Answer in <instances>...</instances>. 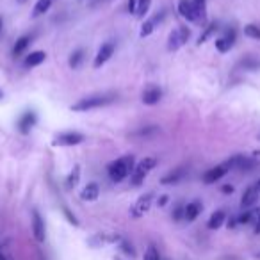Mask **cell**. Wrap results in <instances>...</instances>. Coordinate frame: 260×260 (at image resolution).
<instances>
[{
  "instance_id": "obj_1",
  "label": "cell",
  "mask_w": 260,
  "mask_h": 260,
  "mask_svg": "<svg viewBox=\"0 0 260 260\" xmlns=\"http://www.w3.org/2000/svg\"><path fill=\"white\" fill-rule=\"evenodd\" d=\"M134 166H136V160H134V155H123L119 159L112 160L107 168V173L111 177L112 182H123L128 175H132L134 171Z\"/></svg>"
},
{
  "instance_id": "obj_2",
  "label": "cell",
  "mask_w": 260,
  "mask_h": 260,
  "mask_svg": "<svg viewBox=\"0 0 260 260\" xmlns=\"http://www.w3.org/2000/svg\"><path fill=\"white\" fill-rule=\"evenodd\" d=\"M116 100V94H91V96L80 98L79 102L72 105V111L75 112H86L91 109H98V107H105V105L112 104Z\"/></svg>"
},
{
  "instance_id": "obj_3",
  "label": "cell",
  "mask_w": 260,
  "mask_h": 260,
  "mask_svg": "<svg viewBox=\"0 0 260 260\" xmlns=\"http://www.w3.org/2000/svg\"><path fill=\"white\" fill-rule=\"evenodd\" d=\"M157 166V159L155 157H145L143 160H139L138 164L134 166V171H132V185H141L145 182V178L148 177V173Z\"/></svg>"
},
{
  "instance_id": "obj_4",
  "label": "cell",
  "mask_w": 260,
  "mask_h": 260,
  "mask_svg": "<svg viewBox=\"0 0 260 260\" xmlns=\"http://www.w3.org/2000/svg\"><path fill=\"white\" fill-rule=\"evenodd\" d=\"M228 170H239V171H253L260 162L255 157H246V155H234L224 162Z\"/></svg>"
},
{
  "instance_id": "obj_5",
  "label": "cell",
  "mask_w": 260,
  "mask_h": 260,
  "mask_svg": "<svg viewBox=\"0 0 260 260\" xmlns=\"http://www.w3.org/2000/svg\"><path fill=\"white\" fill-rule=\"evenodd\" d=\"M189 38H191V29H187V27H177L170 34V38H168V50L170 52L178 50V48L187 43Z\"/></svg>"
},
{
  "instance_id": "obj_6",
  "label": "cell",
  "mask_w": 260,
  "mask_h": 260,
  "mask_svg": "<svg viewBox=\"0 0 260 260\" xmlns=\"http://www.w3.org/2000/svg\"><path fill=\"white\" fill-rule=\"evenodd\" d=\"M84 134L80 132H61V134L54 136V141L52 145L54 146H77L84 141Z\"/></svg>"
},
{
  "instance_id": "obj_7",
  "label": "cell",
  "mask_w": 260,
  "mask_h": 260,
  "mask_svg": "<svg viewBox=\"0 0 260 260\" xmlns=\"http://www.w3.org/2000/svg\"><path fill=\"white\" fill-rule=\"evenodd\" d=\"M152 200H153L152 192L139 196L138 202L134 203V207H132V210H130V214H132L134 217H141L143 214H146L150 210V207H152Z\"/></svg>"
},
{
  "instance_id": "obj_8",
  "label": "cell",
  "mask_w": 260,
  "mask_h": 260,
  "mask_svg": "<svg viewBox=\"0 0 260 260\" xmlns=\"http://www.w3.org/2000/svg\"><path fill=\"white\" fill-rule=\"evenodd\" d=\"M160 98H162V91H160L159 86H153V84H150V86H146L145 91H143V104H146V105L159 104Z\"/></svg>"
},
{
  "instance_id": "obj_9",
  "label": "cell",
  "mask_w": 260,
  "mask_h": 260,
  "mask_svg": "<svg viewBox=\"0 0 260 260\" xmlns=\"http://www.w3.org/2000/svg\"><path fill=\"white\" fill-rule=\"evenodd\" d=\"M112 54H114V45H112V43H104L100 47V50H98L96 57H94L93 66H94V68H100V66H104L105 62L112 57Z\"/></svg>"
},
{
  "instance_id": "obj_10",
  "label": "cell",
  "mask_w": 260,
  "mask_h": 260,
  "mask_svg": "<svg viewBox=\"0 0 260 260\" xmlns=\"http://www.w3.org/2000/svg\"><path fill=\"white\" fill-rule=\"evenodd\" d=\"M234 43H235V30L228 29L226 32H224V36H221L219 40H216V48L221 52V54H224V52H230V48L234 47Z\"/></svg>"
},
{
  "instance_id": "obj_11",
  "label": "cell",
  "mask_w": 260,
  "mask_h": 260,
  "mask_svg": "<svg viewBox=\"0 0 260 260\" xmlns=\"http://www.w3.org/2000/svg\"><path fill=\"white\" fill-rule=\"evenodd\" d=\"M38 118H36V112L32 111H25L22 114V118L18 119V128L22 134H29L30 128H32L34 125H36Z\"/></svg>"
},
{
  "instance_id": "obj_12",
  "label": "cell",
  "mask_w": 260,
  "mask_h": 260,
  "mask_svg": "<svg viewBox=\"0 0 260 260\" xmlns=\"http://www.w3.org/2000/svg\"><path fill=\"white\" fill-rule=\"evenodd\" d=\"M32 234L36 237L38 242H43L45 241V221L43 217L40 216L38 210H32Z\"/></svg>"
},
{
  "instance_id": "obj_13",
  "label": "cell",
  "mask_w": 260,
  "mask_h": 260,
  "mask_svg": "<svg viewBox=\"0 0 260 260\" xmlns=\"http://www.w3.org/2000/svg\"><path fill=\"white\" fill-rule=\"evenodd\" d=\"M228 171L230 170H228L224 164H219V166H216V168H210V170L203 175V182H205V184H216V182L219 180V178H223Z\"/></svg>"
},
{
  "instance_id": "obj_14",
  "label": "cell",
  "mask_w": 260,
  "mask_h": 260,
  "mask_svg": "<svg viewBox=\"0 0 260 260\" xmlns=\"http://www.w3.org/2000/svg\"><path fill=\"white\" fill-rule=\"evenodd\" d=\"M178 13L184 16L189 22H196V13H194V4L191 0H180L178 2Z\"/></svg>"
},
{
  "instance_id": "obj_15",
  "label": "cell",
  "mask_w": 260,
  "mask_h": 260,
  "mask_svg": "<svg viewBox=\"0 0 260 260\" xmlns=\"http://www.w3.org/2000/svg\"><path fill=\"white\" fill-rule=\"evenodd\" d=\"M98 196H100V187H98L96 182H89V184L82 189V192H80V198H82L84 202H94V200H98Z\"/></svg>"
},
{
  "instance_id": "obj_16",
  "label": "cell",
  "mask_w": 260,
  "mask_h": 260,
  "mask_svg": "<svg viewBox=\"0 0 260 260\" xmlns=\"http://www.w3.org/2000/svg\"><path fill=\"white\" fill-rule=\"evenodd\" d=\"M203 210V205L200 202H191L184 207V219L185 221H194L196 217L202 214Z\"/></svg>"
},
{
  "instance_id": "obj_17",
  "label": "cell",
  "mask_w": 260,
  "mask_h": 260,
  "mask_svg": "<svg viewBox=\"0 0 260 260\" xmlns=\"http://www.w3.org/2000/svg\"><path fill=\"white\" fill-rule=\"evenodd\" d=\"M256 200H258V191L255 189V185H251V187L246 189L244 194H242V198H241L242 209H249V207H253Z\"/></svg>"
},
{
  "instance_id": "obj_18",
  "label": "cell",
  "mask_w": 260,
  "mask_h": 260,
  "mask_svg": "<svg viewBox=\"0 0 260 260\" xmlns=\"http://www.w3.org/2000/svg\"><path fill=\"white\" fill-rule=\"evenodd\" d=\"M45 59H47V54H45V52H41V50L30 52V54L25 57V61H23V66H25V68H32V66L41 64Z\"/></svg>"
},
{
  "instance_id": "obj_19",
  "label": "cell",
  "mask_w": 260,
  "mask_h": 260,
  "mask_svg": "<svg viewBox=\"0 0 260 260\" xmlns=\"http://www.w3.org/2000/svg\"><path fill=\"white\" fill-rule=\"evenodd\" d=\"M162 16L164 15H157V16H153V18H150V20H146L145 23H143V27H141V32H139V36L141 38H146V36H150V34L155 30V27H157V23L162 20Z\"/></svg>"
},
{
  "instance_id": "obj_20",
  "label": "cell",
  "mask_w": 260,
  "mask_h": 260,
  "mask_svg": "<svg viewBox=\"0 0 260 260\" xmlns=\"http://www.w3.org/2000/svg\"><path fill=\"white\" fill-rule=\"evenodd\" d=\"M184 177H185V170H184V168H178V170L168 173L160 182H162L164 185H173V184H178V182H180Z\"/></svg>"
},
{
  "instance_id": "obj_21",
  "label": "cell",
  "mask_w": 260,
  "mask_h": 260,
  "mask_svg": "<svg viewBox=\"0 0 260 260\" xmlns=\"http://www.w3.org/2000/svg\"><path fill=\"white\" fill-rule=\"evenodd\" d=\"M224 219H226V214H224V210H216V212H214L212 216H210V219H209V228H210V230H217V228L224 223Z\"/></svg>"
},
{
  "instance_id": "obj_22",
  "label": "cell",
  "mask_w": 260,
  "mask_h": 260,
  "mask_svg": "<svg viewBox=\"0 0 260 260\" xmlns=\"http://www.w3.org/2000/svg\"><path fill=\"white\" fill-rule=\"evenodd\" d=\"M29 45H30V38H29V36L20 38V40L15 43V47H13V55H15V57H18V55H22L23 52L27 50V47H29Z\"/></svg>"
},
{
  "instance_id": "obj_23",
  "label": "cell",
  "mask_w": 260,
  "mask_h": 260,
  "mask_svg": "<svg viewBox=\"0 0 260 260\" xmlns=\"http://www.w3.org/2000/svg\"><path fill=\"white\" fill-rule=\"evenodd\" d=\"M82 61H84V50H82V48H79V50H75L72 55H70L68 64H70V68L77 70L80 64H82Z\"/></svg>"
},
{
  "instance_id": "obj_24",
  "label": "cell",
  "mask_w": 260,
  "mask_h": 260,
  "mask_svg": "<svg viewBox=\"0 0 260 260\" xmlns=\"http://www.w3.org/2000/svg\"><path fill=\"white\" fill-rule=\"evenodd\" d=\"M79 180H80V166H75L72 173L68 175V178H66V187L73 189L77 184H79Z\"/></svg>"
},
{
  "instance_id": "obj_25",
  "label": "cell",
  "mask_w": 260,
  "mask_h": 260,
  "mask_svg": "<svg viewBox=\"0 0 260 260\" xmlns=\"http://www.w3.org/2000/svg\"><path fill=\"white\" fill-rule=\"evenodd\" d=\"M50 6H52V0H38L36 6H34V13H32V15L34 16L45 15V13L50 9Z\"/></svg>"
},
{
  "instance_id": "obj_26",
  "label": "cell",
  "mask_w": 260,
  "mask_h": 260,
  "mask_svg": "<svg viewBox=\"0 0 260 260\" xmlns=\"http://www.w3.org/2000/svg\"><path fill=\"white\" fill-rule=\"evenodd\" d=\"M194 4V13H196V22L205 20V0H192Z\"/></svg>"
},
{
  "instance_id": "obj_27",
  "label": "cell",
  "mask_w": 260,
  "mask_h": 260,
  "mask_svg": "<svg viewBox=\"0 0 260 260\" xmlns=\"http://www.w3.org/2000/svg\"><path fill=\"white\" fill-rule=\"evenodd\" d=\"M150 6H152V0H139L138 8H136V15H138L139 18H143V16L148 13Z\"/></svg>"
},
{
  "instance_id": "obj_28",
  "label": "cell",
  "mask_w": 260,
  "mask_h": 260,
  "mask_svg": "<svg viewBox=\"0 0 260 260\" xmlns=\"http://www.w3.org/2000/svg\"><path fill=\"white\" fill-rule=\"evenodd\" d=\"M244 36L251 38V40H260V27L258 25H253V23L246 25L244 27Z\"/></svg>"
},
{
  "instance_id": "obj_29",
  "label": "cell",
  "mask_w": 260,
  "mask_h": 260,
  "mask_svg": "<svg viewBox=\"0 0 260 260\" xmlns=\"http://www.w3.org/2000/svg\"><path fill=\"white\" fill-rule=\"evenodd\" d=\"M216 30H217V23H210V25H209V27H207V29H205V30H203V34H202V36H200V38H198V45L205 43V41H207V40H209V38H210V36H212V34H214V32H216Z\"/></svg>"
},
{
  "instance_id": "obj_30",
  "label": "cell",
  "mask_w": 260,
  "mask_h": 260,
  "mask_svg": "<svg viewBox=\"0 0 260 260\" xmlns=\"http://www.w3.org/2000/svg\"><path fill=\"white\" fill-rule=\"evenodd\" d=\"M241 66L244 70H258L260 68V61H256V59H253V57H246L244 61L241 62Z\"/></svg>"
},
{
  "instance_id": "obj_31",
  "label": "cell",
  "mask_w": 260,
  "mask_h": 260,
  "mask_svg": "<svg viewBox=\"0 0 260 260\" xmlns=\"http://www.w3.org/2000/svg\"><path fill=\"white\" fill-rule=\"evenodd\" d=\"M145 260H160V258H159V251H157L155 246H150V248L146 249Z\"/></svg>"
},
{
  "instance_id": "obj_32",
  "label": "cell",
  "mask_w": 260,
  "mask_h": 260,
  "mask_svg": "<svg viewBox=\"0 0 260 260\" xmlns=\"http://www.w3.org/2000/svg\"><path fill=\"white\" fill-rule=\"evenodd\" d=\"M126 8H128V13H136V8H138V2H136V0H128V4H126Z\"/></svg>"
},
{
  "instance_id": "obj_33",
  "label": "cell",
  "mask_w": 260,
  "mask_h": 260,
  "mask_svg": "<svg viewBox=\"0 0 260 260\" xmlns=\"http://www.w3.org/2000/svg\"><path fill=\"white\" fill-rule=\"evenodd\" d=\"M64 214H66V216H68V219L72 221L73 224H79V221L75 219V216H72V214H70V210H68V209H64Z\"/></svg>"
},
{
  "instance_id": "obj_34",
  "label": "cell",
  "mask_w": 260,
  "mask_h": 260,
  "mask_svg": "<svg viewBox=\"0 0 260 260\" xmlns=\"http://www.w3.org/2000/svg\"><path fill=\"white\" fill-rule=\"evenodd\" d=\"M221 191H223L224 194H232V192H234V187H232V185H223Z\"/></svg>"
},
{
  "instance_id": "obj_35",
  "label": "cell",
  "mask_w": 260,
  "mask_h": 260,
  "mask_svg": "<svg viewBox=\"0 0 260 260\" xmlns=\"http://www.w3.org/2000/svg\"><path fill=\"white\" fill-rule=\"evenodd\" d=\"M123 249H125L126 253H130V255L134 256V249H132V246H128L126 242H123Z\"/></svg>"
},
{
  "instance_id": "obj_36",
  "label": "cell",
  "mask_w": 260,
  "mask_h": 260,
  "mask_svg": "<svg viewBox=\"0 0 260 260\" xmlns=\"http://www.w3.org/2000/svg\"><path fill=\"white\" fill-rule=\"evenodd\" d=\"M168 203V196H160V200H159V205L160 207H164Z\"/></svg>"
},
{
  "instance_id": "obj_37",
  "label": "cell",
  "mask_w": 260,
  "mask_h": 260,
  "mask_svg": "<svg viewBox=\"0 0 260 260\" xmlns=\"http://www.w3.org/2000/svg\"><path fill=\"white\" fill-rule=\"evenodd\" d=\"M255 234H260V216H258V219L255 221Z\"/></svg>"
},
{
  "instance_id": "obj_38",
  "label": "cell",
  "mask_w": 260,
  "mask_h": 260,
  "mask_svg": "<svg viewBox=\"0 0 260 260\" xmlns=\"http://www.w3.org/2000/svg\"><path fill=\"white\" fill-rule=\"evenodd\" d=\"M255 189H256V191H258V194H260V180H258V182H256V184H255Z\"/></svg>"
},
{
  "instance_id": "obj_39",
  "label": "cell",
  "mask_w": 260,
  "mask_h": 260,
  "mask_svg": "<svg viewBox=\"0 0 260 260\" xmlns=\"http://www.w3.org/2000/svg\"><path fill=\"white\" fill-rule=\"evenodd\" d=\"M2 98H4V91L0 89V100H2Z\"/></svg>"
},
{
  "instance_id": "obj_40",
  "label": "cell",
  "mask_w": 260,
  "mask_h": 260,
  "mask_svg": "<svg viewBox=\"0 0 260 260\" xmlns=\"http://www.w3.org/2000/svg\"><path fill=\"white\" fill-rule=\"evenodd\" d=\"M0 30H2V18H0Z\"/></svg>"
},
{
  "instance_id": "obj_41",
  "label": "cell",
  "mask_w": 260,
  "mask_h": 260,
  "mask_svg": "<svg viewBox=\"0 0 260 260\" xmlns=\"http://www.w3.org/2000/svg\"><path fill=\"white\" fill-rule=\"evenodd\" d=\"M256 138H258V141H260V132H258V136H256Z\"/></svg>"
},
{
  "instance_id": "obj_42",
  "label": "cell",
  "mask_w": 260,
  "mask_h": 260,
  "mask_svg": "<svg viewBox=\"0 0 260 260\" xmlns=\"http://www.w3.org/2000/svg\"><path fill=\"white\" fill-rule=\"evenodd\" d=\"M256 256H258V258H260V253H258V255H256Z\"/></svg>"
}]
</instances>
